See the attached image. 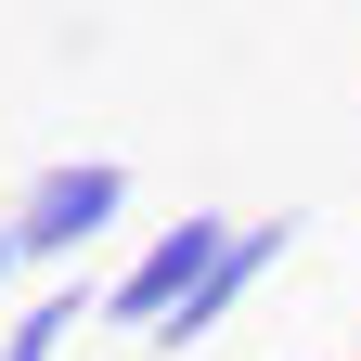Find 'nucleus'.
Masks as SVG:
<instances>
[{"instance_id":"obj_2","label":"nucleus","mask_w":361,"mask_h":361,"mask_svg":"<svg viewBox=\"0 0 361 361\" xmlns=\"http://www.w3.org/2000/svg\"><path fill=\"white\" fill-rule=\"evenodd\" d=\"M219 258H233V219H219V207H194V219H155V233L129 245L104 284H90V323H116V336H142V348H155L180 310H194V284H207Z\"/></svg>"},{"instance_id":"obj_4","label":"nucleus","mask_w":361,"mask_h":361,"mask_svg":"<svg viewBox=\"0 0 361 361\" xmlns=\"http://www.w3.org/2000/svg\"><path fill=\"white\" fill-rule=\"evenodd\" d=\"M78 323H90V284H39L13 323H0V361H65V348H78Z\"/></svg>"},{"instance_id":"obj_1","label":"nucleus","mask_w":361,"mask_h":361,"mask_svg":"<svg viewBox=\"0 0 361 361\" xmlns=\"http://www.w3.org/2000/svg\"><path fill=\"white\" fill-rule=\"evenodd\" d=\"M129 219V168L116 155H52L0 194V284H78V258Z\"/></svg>"},{"instance_id":"obj_3","label":"nucleus","mask_w":361,"mask_h":361,"mask_svg":"<svg viewBox=\"0 0 361 361\" xmlns=\"http://www.w3.org/2000/svg\"><path fill=\"white\" fill-rule=\"evenodd\" d=\"M284 245H297V219H233V258H219L207 284H194V310H180L155 348H207V336H219V323H233V310L271 284V271H284Z\"/></svg>"}]
</instances>
